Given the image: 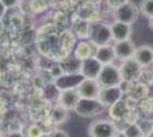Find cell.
I'll use <instances>...</instances> for the list:
<instances>
[{
    "mask_svg": "<svg viewBox=\"0 0 153 137\" xmlns=\"http://www.w3.org/2000/svg\"><path fill=\"white\" fill-rule=\"evenodd\" d=\"M152 71H153V64H152Z\"/></svg>",
    "mask_w": 153,
    "mask_h": 137,
    "instance_id": "obj_35",
    "label": "cell"
},
{
    "mask_svg": "<svg viewBox=\"0 0 153 137\" xmlns=\"http://www.w3.org/2000/svg\"><path fill=\"white\" fill-rule=\"evenodd\" d=\"M90 137H115L117 134V127L115 123L110 120H98L89 125Z\"/></svg>",
    "mask_w": 153,
    "mask_h": 137,
    "instance_id": "obj_5",
    "label": "cell"
},
{
    "mask_svg": "<svg viewBox=\"0 0 153 137\" xmlns=\"http://www.w3.org/2000/svg\"><path fill=\"white\" fill-rule=\"evenodd\" d=\"M143 137H147V136H143Z\"/></svg>",
    "mask_w": 153,
    "mask_h": 137,
    "instance_id": "obj_36",
    "label": "cell"
},
{
    "mask_svg": "<svg viewBox=\"0 0 153 137\" xmlns=\"http://www.w3.org/2000/svg\"><path fill=\"white\" fill-rule=\"evenodd\" d=\"M140 14V9L134 2H126L114 10L115 21L131 25L135 23Z\"/></svg>",
    "mask_w": 153,
    "mask_h": 137,
    "instance_id": "obj_3",
    "label": "cell"
},
{
    "mask_svg": "<svg viewBox=\"0 0 153 137\" xmlns=\"http://www.w3.org/2000/svg\"><path fill=\"white\" fill-rule=\"evenodd\" d=\"M94 44L90 42H80L77 44L76 48H75V52H74V56L79 60H86L90 57H94ZM96 47V46H94Z\"/></svg>",
    "mask_w": 153,
    "mask_h": 137,
    "instance_id": "obj_17",
    "label": "cell"
},
{
    "mask_svg": "<svg viewBox=\"0 0 153 137\" xmlns=\"http://www.w3.org/2000/svg\"><path fill=\"white\" fill-rule=\"evenodd\" d=\"M112 30V37L115 42H123V40H128L131 34V25L125 24L122 22L115 21L111 25Z\"/></svg>",
    "mask_w": 153,
    "mask_h": 137,
    "instance_id": "obj_13",
    "label": "cell"
},
{
    "mask_svg": "<svg viewBox=\"0 0 153 137\" xmlns=\"http://www.w3.org/2000/svg\"><path fill=\"white\" fill-rule=\"evenodd\" d=\"M102 66H106V64H112L113 61L116 59L114 52V48L113 46L110 45H104L100 46V47L96 48V52L94 56Z\"/></svg>",
    "mask_w": 153,
    "mask_h": 137,
    "instance_id": "obj_14",
    "label": "cell"
},
{
    "mask_svg": "<svg viewBox=\"0 0 153 137\" xmlns=\"http://www.w3.org/2000/svg\"><path fill=\"white\" fill-rule=\"evenodd\" d=\"M47 137H68V135L61 130H53L47 135Z\"/></svg>",
    "mask_w": 153,
    "mask_h": 137,
    "instance_id": "obj_30",
    "label": "cell"
},
{
    "mask_svg": "<svg viewBox=\"0 0 153 137\" xmlns=\"http://www.w3.org/2000/svg\"><path fill=\"white\" fill-rule=\"evenodd\" d=\"M103 66L94 57H90L88 59L82 60L80 66V74L85 78H92L97 80Z\"/></svg>",
    "mask_w": 153,
    "mask_h": 137,
    "instance_id": "obj_10",
    "label": "cell"
},
{
    "mask_svg": "<svg viewBox=\"0 0 153 137\" xmlns=\"http://www.w3.org/2000/svg\"><path fill=\"white\" fill-rule=\"evenodd\" d=\"M89 31H90V24L87 22H80L78 25H76V33L77 36L80 38H87L89 37Z\"/></svg>",
    "mask_w": 153,
    "mask_h": 137,
    "instance_id": "obj_24",
    "label": "cell"
},
{
    "mask_svg": "<svg viewBox=\"0 0 153 137\" xmlns=\"http://www.w3.org/2000/svg\"><path fill=\"white\" fill-rule=\"evenodd\" d=\"M68 109L64 108L61 104H56L53 108H51L50 112V119L53 123L56 124H61V123H64L66 120L68 119Z\"/></svg>",
    "mask_w": 153,
    "mask_h": 137,
    "instance_id": "obj_19",
    "label": "cell"
},
{
    "mask_svg": "<svg viewBox=\"0 0 153 137\" xmlns=\"http://www.w3.org/2000/svg\"><path fill=\"white\" fill-rule=\"evenodd\" d=\"M113 48H114L116 59L122 60V61L134 58V54H135L136 51L135 45L130 42L129 39L128 40H123V42H116L115 45L113 46Z\"/></svg>",
    "mask_w": 153,
    "mask_h": 137,
    "instance_id": "obj_11",
    "label": "cell"
},
{
    "mask_svg": "<svg viewBox=\"0 0 153 137\" xmlns=\"http://www.w3.org/2000/svg\"><path fill=\"white\" fill-rule=\"evenodd\" d=\"M142 70V66L136 61L134 58L127 59L122 61L120 66V72H121L122 78L130 82H136L139 74Z\"/></svg>",
    "mask_w": 153,
    "mask_h": 137,
    "instance_id": "obj_6",
    "label": "cell"
},
{
    "mask_svg": "<svg viewBox=\"0 0 153 137\" xmlns=\"http://www.w3.org/2000/svg\"><path fill=\"white\" fill-rule=\"evenodd\" d=\"M85 77L80 73H75V74H63L60 77L56 78L53 83L56 84V86L59 88L61 92L70 89H76L79 86V84Z\"/></svg>",
    "mask_w": 153,
    "mask_h": 137,
    "instance_id": "obj_7",
    "label": "cell"
},
{
    "mask_svg": "<svg viewBox=\"0 0 153 137\" xmlns=\"http://www.w3.org/2000/svg\"><path fill=\"white\" fill-rule=\"evenodd\" d=\"M140 13L147 18L153 16V0H141L139 4Z\"/></svg>",
    "mask_w": 153,
    "mask_h": 137,
    "instance_id": "obj_23",
    "label": "cell"
},
{
    "mask_svg": "<svg viewBox=\"0 0 153 137\" xmlns=\"http://www.w3.org/2000/svg\"><path fill=\"white\" fill-rule=\"evenodd\" d=\"M101 86L97 80H92V78H85L79 86L77 87L76 90L78 92L80 98H91L97 99L98 95L100 92Z\"/></svg>",
    "mask_w": 153,
    "mask_h": 137,
    "instance_id": "obj_8",
    "label": "cell"
},
{
    "mask_svg": "<svg viewBox=\"0 0 153 137\" xmlns=\"http://www.w3.org/2000/svg\"><path fill=\"white\" fill-rule=\"evenodd\" d=\"M110 114L116 121H122V120H124V118H126L129 114V107H128V104L125 100L121 99L120 101L111 106Z\"/></svg>",
    "mask_w": 153,
    "mask_h": 137,
    "instance_id": "obj_16",
    "label": "cell"
},
{
    "mask_svg": "<svg viewBox=\"0 0 153 137\" xmlns=\"http://www.w3.org/2000/svg\"><path fill=\"white\" fill-rule=\"evenodd\" d=\"M134 82H130V80H122L121 83L118 84V87L121 88V90L123 92V94H129L131 92L134 87Z\"/></svg>",
    "mask_w": 153,
    "mask_h": 137,
    "instance_id": "obj_26",
    "label": "cell"
},
{
    "mask_svg": "<svg viewBox=\"0 0 153 137\" xmlns=\"http://www.w3.org/2000/svg\"><path fill=\"white\" fill-rule=\"evenodd\" d=\"M80 99L78 92L76 89H70V90H64L61 92L59 99V103L66 108L68 110H74V108L76 107L77 102Z\"/></svg>",
    "mask_w": 153,
    "mask_h": 137,
    "instance_id": "obj_15",
    "label": "cell"
},
{
    "mask_svg": "<svg viewBox=\"0 0 153 137\" xmlns=\"http://www.w3.org/2000/svg\"><path fill=\"white\" fill-rule=\"evenodd\" d=\"M105 109V106L99 101V99L80 98L77 102L74 111L82 118H92L100 114Z\"/></svg>",
    "mask_w": 153,
    "mask_h": 137,
    "instance_id": "obj_2",
    "label": "cell"
},
{
    "mask_svg": "<svg viewBox=\"0 0 153 137\" xmlns=\"http://www.w3.org/2000/svg\"><path fill=\"white\" fill-rule=\"evenodd\" d=\"M123 92L118 86H111V87H101L100 92L98 95L99 101L102 102L104 106H113L117 101H120L123 97Z\"/></svg>",
    "mask_w": 153,
    "mask_h": 137,
    "instance_id": "obj_9",
    "label": "cell"
},
{
    "mask_svg": "<svg viewBox=\"0 0 153 137\" xmlns=\"http://www.w3.org/2000/svg\"><path fill=\"white\" fill-rule=\"evenodd\" d=\"M88 38L96 47L109 45V42L113 39L111 26L103 22H96L90 24Z\"/></svg>",
    "mask_w": 153,
    "mask_h": 137,
    "instance_id": "obj_1",
    "label": "cell"
},
{
    "mask_svg": "<svg viewBox=\"0 0 153 137\" xmlns=\"http://www.w3.org/2000/svg\"><path fill=\"white\" fill-rule=\"evenodd\" d=\"M147 137H153V130L150 132V133H149V134L147 135Z\"/></svg>",
    "mask_w": 153,
    "mask_h": 137,
    "instance_id": "obj_34",
    "label": "cell"
},
{
    "mask_svg": "<svg viewBox=\"0 0 153 137\" xmlns=\"http://www.w3.org/2000/svg\"><path fill=\"white\" fill-rule=\"evenodd\" d=\"M149 27H150L151 30H153V16L149 18Z\"/></svg>",
    "mask_w": 153,
    "mask_h": 137,
    "instance_id": "obj_32",
    "label": "cell"
},
{
    "mask_svg": "<svg viewBox=\"0 0 153 137\" xmlns=\"http://www.w3.org/2000/svg\"><path fill=\"white\" fill-rule=\"evenodd\" d=\"M123 80L120 72V68L115 66L114 64H106L103 66L100 74L98 76L97 80L99 82L101 87H111V86H118Z\"/></svg>",
    "mask_w": 153,
    "mask_h": 137,
    "instance_id": "obj_4",
    "label": "cell"
},
{
    "mask_svg": "<svg viewBox=\"0 0 153 137\" xmlns=\"http://www.w3.org/2000/svg\"><path fill=\"white\" fill-rule=\"evenodd\" d=\"M126 2H129V0H106V4L111 9H117L118 7H121L122 4Z\"/></svg>",
    "mask_w": 153,
    "mask_h": 137,
    "instance_id": "obj_28",
    "label": "cell"
},
{
    "mask_svg": "<svg viewBox=\"0 0 153 137\" xmlns=\"http://www.w3.org/2000/svg\"><path fill=\"white\" fill-rule=\"evenodd\" d=\"M115 137H126L123 132H117V134L115 135Z\"/></svg>",
    "mask_w": 153,
    "mask_h": 137,
    "instance_id": "obj_33",
    "label": "cell"
},
{
    "mask_svg": "<svg viewBox=\"0 0 153 137\" xmlns=\"http://www.w3.org/2000/svg\"><path fill=\"white\" fill-rule=\"evenodd\" d=\"M19 0H1V7L9 9V8H13L16 6Z\"/></svg>",
    "mask_w": 153,
    "mask_h": 137,
    "instance_id": "obj_29",
    "label": "cell"
},
{
    "mask_svg": "<svg viewBox=\"0 0 153 137\" xmlns=\"http://www.w3.org/2000/svg\"><path fill=\"white\" fill-rule=\"evenodd\" d=\"M62 66V70L64 74H75V73H80V66H82V60L77 59L75 56L72 58H66L62 60L60 63Z\"/></svg>",
    "mask_w": 153,
    "mask_h": 137,
    "instance_id": "obj_18",
    "label": "cell"
},
{
    "mask_svg": "<svg viewBox=\"0 0 153 137\" xmlns=\"http://www.w3.org/2000/svg\"><path fill=\"white\" fill-rule=\"evenodd\" d=\"M126 137H143L146 136L144 132L142 131L141 126L137 123H130L122 131Z\"/></svg>",
    "mask_w": 153,
    "mask_h": 137,
    "instance_id": "obj_21",
    "label": "cell"
},
{
    "mask_svg": "<svg viewBox=\"0 0 153 137\" xmlns=\"http://www.w3.org/2000/svg\"><path fill=\"white\" fill-rule=\"evenodd\" d=\"M134 59L142 66L147 68L153 64V48L149 45H142L136 48Z\"/></svg>",
    "mask_w": 153,
    "mask_h": 137,
    "instance_id": "obj_12",
    "label": "cell"
},
{
    "mask_svg": "<svg viewBox=\"0 0 153 137\" xmlns=\"http://www.w3.org/2000/svg\"><path fill=\"white\" fill-rule=\"evenodd\" d=\"M7 137H25L21 132H12Z\"/></svg>",
    "mask_w": 153,
    "mask_h": 137,
    "instance_id": "obj_31",
    "label": "cell"
},
{
    "mask_svg": "<svg viewBox=\"0 0 153 137\" xmlns=\"http://www.w3.org/2000/svg\"><path fill=\"white\" fill-rule=\"evenodd\" d=\"M44 136V130L37 124H33L27 128L26 137H42Z\"/></svg>",
    "mask_w": 153,
    "mask_h": 137,
    "instance_id": "obj_25",
    "label": "cell"
},
{
    "mask_svg": "<svg viewBox=\"0 0 153 137\" xmlns=\"http://www.w3.org/2000/svg\"><path fill=\"white\" fill-rule=\"evenodd\" d=\"M136 82L142 84V85H144V86H148V87L153 85V71H150V70H143V68H142Z\"/></svg>",
    "mask_w": 153,
    "mask_h": 137,
    "instance_id": "obj_22",
    "label": "cell"
},
{
    "mask_svg": "<svg viewBox=\"0 0 153 137\" xmlns=\"http://www.w3.org/2000/svg\"><path fill=\"white\" fill-rule=\"evenodd\" d=\"M148 92H149V87L144 86L140 83H136L128 95H130V97L135 100H141L144 97H147Z\"/></svg>",
    "mask_w": 153,
    "mask_h": 137,
    "instance_id": "obj_20",
    "label": "cell"
},
{
    "mask_svg": "<svg viewBox=\"0 0 153 137\" xmlns=\"http://www.w3.org/2000/svg\"><path fill=\"white\" fill-rule=\"evenodd\" d=\"M50 73H51V75H52V77L54 78V80L58 78V77H60L61 75L64 74V72H63V70H62L61 64H54V66H51Z\"/></svg>",
    "mask_w": 153,
    "mask_h": 137,
    "instance_id": "obj_27",
    "label": "cell"
}]
</instances>
